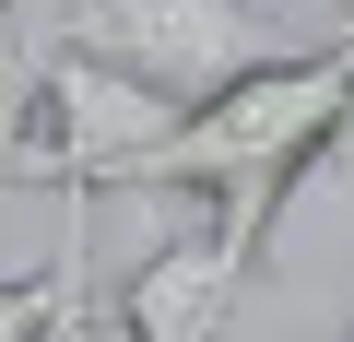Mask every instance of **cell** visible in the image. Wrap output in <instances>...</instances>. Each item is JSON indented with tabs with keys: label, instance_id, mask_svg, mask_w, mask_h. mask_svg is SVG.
<instances>
[{
	"label": "cell",
	"instance_id": "obj_1",
	"mask_svg": "<svg viewBox=\"0 0 354 342\" xmlns=\"http://www.w3.org/2000/svg\"><path fill=\"white\" fill-rule=\"evenodd\" d=\"M342 83H354V36H330V48H307L295 71H260V83H236V95H213V106H189V118L165 130V153L142 165V189L213 213V225L248 248V272H260L283 201L319 178V142H330V118H342Z\"/></svg>",
	"mask_w": 354,
	"mask_h": 342
},
{
	"label": "cell",
	"instance_id": "obj_2",
	"mask_svg": "<svg viewBox=\"0 0 354 342\" xmlns=\"http://www.w3.org/2000/svg\"><path fill=\"white\" fill-rule=\"evenodd\" d=\"M59 48L153 83L165 106H213V95L307 59V36L283 12H260V0H83V12L59 24Z\"/></svg>",
	"mask_w": 354,
	"mask_h": 342
},
{
	"label": "cell",
	"instance_id": "obj_3",
	"mask_svg": "<svg viewBox=\"0 0 354 342\" xmlns=\"http://www.w3.org/2000/svg\"><path fill=\"white\" fill-rule=\"evenodd\" d=\"M189 106H165L153 83L106 71V59H71L48 48V83H36V130H24V165L12 189H59V201H106V189H142V165L165 153V130Z\"/></svg>",
	"mask_w": 354,
	"mask_h": 342
},
{
	"label": "cell",
	"instance_id": "obj_4",
	"mask_svg": "<svg viewBox=\"0 0 354 342\" xmlns=\"http://www.w3.org/2000/svg\"><path fill=\"white\" fill-rule=\"evenodd\" d=\"M236 283H248V248L213 225V213H189V225H165L153 248H142V272L106 295V342H225V319H236Z\"/></svg>",
	"mask_w": 354,
	"mask_h": 342
},
{
	"label": "cell",
	"instance_id": "obj_5",
	"mask_svg": "<svg viewBox=\"0 0 354 342\" xmlns=\"http://www.w3.org/2000/svg\"><path fill=\"white\" fill-rule=\"evenodd\" d=\"M36 83H48V48L24 36V12L0 0V189L24 165V130H36Z\"/></svg>",
	"mask_w": 354,
	"mask_h": 342
},
{
	"label": "cell",
	"instance_id": "obj_6",
	"mask_svg": "<svg viewBox=\"0 0 354 342\" xmlns=\"http://www.w3.org/2000/svg\"><path fill=\"white\" fill-rule=\"evenodd\" d=\"M83 248H95V201H59V330L48 342H106L83 307Z\"/></svg>",
	"mask_w": 354,
	"mask_h": 342
},
{
	"label": "cell",
	"instance_id": "obj_7",
	"mask_svg": "<svg viewBox=\"0 0 354 342\" xmlns=\"http://www.w3.org/2000/svg\"><path fill=\"white\" fill-rule=\"evenodd\" d=\"M59 330V260L48 272H0V342H48Z\"/></svg>",
	"mask_w": 354,
	"mask_h": 342
},
{
	"label": "cell",
	"instance_id": "obj_8",
	"mask_svg": "<svg viewBox=\"0 0 354 342\" xmlns=\"http://www.w3.org/2000/svg\"><path fill=\"white\" fill-rule=\"evenodd\" d=\"M354 36V24H342ZM319 178H354V83H342V118H330V142H319Z\"/></svg>",
	"mask_w": 354,
	"mask_h": 342
},
{
	"label": "cell",
	"instance_id": "obj_9",
	"mask_svg": "<svg viewBox=\"0 0 354 342\" xmlns=\"http://www.w3.org/2000/svg\"><path fill=\"white\" fill-rule=\"evenodd\" d=\"M12 12H24V36H36V48H59V24L83 12V0H12Z\"/></svg>",
	"mask_w": 354,
	"mask_h": 342
},
{
	"label": "cell",
	"instance_id": "obj_10",
	"mask_svg": "<svg viewBox=\"0 0 354 342\" xmlns=\"http://www.w3.org/2000/svg\"><path fill=\"white\" fill-rule=\"evenodd\" d=\"M342 342H354V330H342Z\"/></svg>",
	"mask_w": 354,
	"mask_h": 342
}]
</instances>
